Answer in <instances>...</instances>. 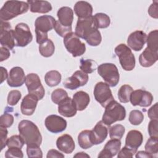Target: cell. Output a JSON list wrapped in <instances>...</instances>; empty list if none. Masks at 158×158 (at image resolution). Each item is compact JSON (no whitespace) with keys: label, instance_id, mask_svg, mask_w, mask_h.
Segmentation results:
<instances>
[{"label":"cell","instance_id":"49","mask_svg":"<svg viewBox=\"0 0 158 158\" xmlns=\"http://www.w3.org/2000/svg\"><path fill=\"white\" fill-rule=\"evenodd\" d=\"M8 131L6 128L0 127V138H1V151L7 146Z\"/></svg>","mask_w":158,"mask_h":158},{"label":"cell","instance_id":"26","mask_svg":"<svg viewBox=\"0 0 158 158\" xmlns=\"http://www.w3.org/2000/svg\"><path fill=\"white\" fill-rule=\"evenodd\" d=\"M57 16L60 24L65 27H72L73 20V11L69 7H62L57 12Z\"/></svg>","mask_w":158,"mask_h":158},{"label":"cell","instance_id":"6","mask_svg":"<svg viewBox=\"0 0 158 158\" xmlns=\"http://www.w3.org/2000/svg\"><path fill=\"white\" fill-rule=\"evenodd\" d=\"M64 44L67 51L74 57L83 55L86 51L85 44L81 41L74 32L67 34L64 38Z\"/></svg>","mask_w":158,"mask_h":158},{"label":"cell","instance_id":"46","mask_svg":"<svg viewBox=\"0 0 158 158\" xmlns=\"http://www.w3.org/2000/svg\"><path fill=\"white\" fill-rule=\"evenodd\" d=\"M5 157H17L22 158L23 157V152L20 148H9L5 153Z\"/></svg>","mask_w":158,"mask_h":158},{"label":"cell","instance_id":"52","mask_svg":"<svg viewBox=\"0 0 158 158\" xmlns=\"http://www.w3.org/2000/svg\"><path fill=\"white\" fill-rule=\"evenodd\" d=\"M46 157L48 158L50 157H57V158H64V155L56 149H50L47 154Z\"/></svg>","mask_w":158,"mask_h":158},{"label":"cell","instance_id":"1","mask_svg":"<svg viewBox=\"0 0 158 158\" xmlns=\"http://www.w3.org/2000/svg\"><path fill=\"white\" fill-rule=\"evenodd\" d=\"M18 130L27 146L40 147L42 136L38 127L33 122L28 120L20 121L18 125Z\"/></svg>","mask_w":158,"mask_h":158},{"label":"cell","instance_id":"2","mask_svg":"<svg viewBox=\"0 0 158 158\" xmlns=\"http://www.w3.org/2000/svg\"><path fill=\"white\" fill-rule=\"evenodd\" d=\"M29 9L27 2L20 1H7L0 10V19L7 22L22 14Z\"/></svg>","mask_w":158,"mask_h":158},{"label":"cell","instance_id":"9","mask_svg":"<svg viewBox=\"0 0 158 158\" xmlns=\"http://www.w3.org/2000/svg\"><path fill=\"white\" fill-rule=\"evenodd\" d=\"M14 33L15 44L18 47H25L33 40V35L27 23L21 22L17 24Z\"/></svg>","mask_w":158,"mask_h":158},{"label":"cell","instance_id":"22","mask_svg":"<svg viewBox=\"0 0 158 158\" xmlns=\"http://www.w3.org/2000/svg\"><path fill=\"white\" fill-rule=\"evenodd\" d=\"M56 146L60 151L65 154L72 153L75 148L72 137L68 134H64L59 136L57 139Z\"/></svg>","mask_w":158,"mask_h":158},{"label":"cell","instance_id":"43","mask_svg":"<svg viewBox=\"0 0 158 158\" xmlns=\"http://www.w3.org/2000/svg\"><path fill=\"white\" fill-rule=\"evenodd\" d=\"M54 28L56 32L62 38H64L67 34L72 32V27H65L60 24L59 21L56 22Z\"/></svg>","mask_w":158,"mask_h":158},{"label":"cell","instance_id":"34","mask_svg":"<svg viewBox=\"0 0 158 158\" xmlns=\"http://www.w3.org/2000/svg\"><path fill=\"white\" fill-rule=\"evenodd\" d=\"M80 62V69L81 71L87 74L93 73L98 68L97 63L92 59H81Z\"/></svg>","mask_w":158,"mask_h":158},{"label":"cell","instance_id":"51","mask_svg":"<svg viewBox=\"0 0 158 158\" xmlns=\"http://www.w3.org/2000/svg\"><path fill=\"white\" fill-rule=\"evenodd\" d=\"M157 102H156L149 110L148 112V115L151 120L157 119Z\"/></svg>","mask_w":158,"mask_h":158},{"label":"cell","instance_id":"23","mask_svg":"<svg viewBox=\"0 0 158 158\" xmlns=\"http://www.w3.org/2000/svg\"><path fill=\"white\" fill-rule=\"evenodd\" d=\"M158 59V52L154 51L148 47L139 57V62L142 67H149L154 64Z\"/></svg>","mask_w":158,"mask_h":158},{"label":"cell","instance_id":"38","mask_svg":"<svg viewBox=\"0 0 158 158\" xmlns=\"http://www.w3.org/2000/svg\"><path fill=\"white\" fill-rule=\"evenodd\" d=\"M69 97L68 94L65 90L62 88H57L54 89L51 94V100L56 104H59L62 101Z\"/></svg>","mask_w":158,"mask_h":158},{"label":"cell","instance_id":"28","mask_svg":"<svg viewBox=\"0 0 158 158\" xmlns=\"http://www.w3.org/2000/svg\"><path fill=\"white\" fill-rule=\"evenodd\" d=\"M72 99L77 110L79 111L85 110L88 106L90 101L89 94L83 91H79L76 92L73 94Z\"/></svg>","mask_w":158,"mask_h":158},{"label":"cell","instance_id":"27","mask_svg":"<svg viewBox=\"0 0 158 158\" xmlns=\"http://www.w3.org/2000/svg\"><path fill=\"white\" fill-rule=\"evenodd\" d=\"M74 12L78 18H87L92 16L93 7L89 2L80 1L74 6Z\"/></svg>","mask_w":158,"mask_h":158},{"label":"cell","instance_id":"56","mask_svg":"<svg viewBox=\"0 0 158 158\" xmlns=\"http://www.w3.org/2000/svg\"><path fill=\"white\" fill-rule=\"evenodd\" d=\"M90 156L84 152H77L75 155L73 156V157H89Z\"/></svg>","mask_w":158,"mask_h":158},{"label":"cell","instance_id":"30","mask_svg":"<svg viewBox=\"0 0 158 158\" xmlns=\"http://www.w3.org/2000/svg\"><path fill=\"white\" fill-rule=\"evenodd\" d=\"M55 51L54 43L50 39H48L39 45V52L44 57H49L53 55Z\"/></svg>","mask_w":158,"mask_h":158},{"label":"cell","instance_id":"16","mask_svg":"<svg viewBox=\"0 0 158 158\" xmlns=\"http://www.w3.org/2000/svg\"><path fill=\"white\" fill-rule=\"evenodd\" d=\"M56 22V19L51 15H44L38 17L35 22V32L48 34L49 31L54 28Z\"/></svg>","mask_w":158,"mask_h":158},{"label":"cell","instance_id":"21","mask_svg":"<svg viewBox=\"0 0 158 158\" xmlns=\"http://www.w3.org/2000/svg\"><path fill=\"white\" fill-rule=\"evenodd\" d=\"M77 111L73 99L70 97L66 98L58 104V112L64 117H72L76 115Z\"/></svg>","mask_w":158,"mask_h":158},{"label":"cell","instance_id":"25","mask_svg":"<svg viewBox=\"0 0 158 158\" xmlns=\"http://www.w3.org/2000/svg\"><path fill=\"white\" fill-rule=\"evenodd\" d=\"M27 3L30 6V10L33 13L46 14L52 10L51 3L47 1L28 0Z\"/></svg>","mask_w":158,"mask_h":158},{"label":"cell","instance_id":"31","mask_svg":"<svg viewBox=\"0 0 158 158\" xmlns=\"http://www.w3.org/2000/svg\"><path fill=\"white\" fill-rule=\"evenodd\" d=\"M61 74L57 70H50L44 76V80L46 85L50 87L58 85L61 81Z\"/></svg>","mask_w":158,"mask_h":158},{"label":"cell","instance_id":"18","mask_svg":"<svg viewBox=\"0 0 158 158\" xmlns=\"http://www.w3.org/2000/svg\"><path fill=\"white\" fill-rule=\"evenodd\" d=\"M108 128L102 120L98 122L94 127L91 130V140L94 145L101 144L107 138Z\"/></svg>","mask_w":158,"mask_h":158},{"label":"cell","instance_id":"29","mask_svg":"<svg viewBox=\"0 0 158 158\" xmlns=\"http://www.w3.org/2000/svg\"><path fill=\"white\" fill-rule=\"evenodd\" d=\"M78 143L79 146L84 149L91 148L94 144L91 140V130H83L78 136Z\"/></svg>","mask_w":158,"mask_h":158},{"label":"cell","instance_id":"3","mask_svg":"<svg viewBox=\"0 0 158 158\" xmlns=\"http://www.w3.org/2000/svg\"><path fill=\"white\" fill-rule=\"evenodd\" d=\"M105 108L102 122L107 126H110L115 122L122 121L126 117L125 107L115 100L109 103Z\"/></svg>","mask_w":158,"mask_h":158},{"label":"cell","instance_id":"19","mask_svg":"<svg viewBox=\"0 0 158 158\" xmlns=\"http://www.w3.org/2000/svg\"><path fill=\"white\" fill-rule=\"evenodd\" d=\"M38 98L32 94H28L22 99L20 104V110L23 115L30 116L31 115L36 107Z\"/></svg>","mask_w":158,"mask_h":158},{"label":"cell","instance_id":"7","mask_svg":"<svg viewBox=\"0 0 158 158\" xmlns=\"http://www.w3.org/2000/svg\"><path fill=\"white\" fill-rule=\"evenodd\" d=\"M98 30L93 16L87 18H78L75 27V33L85 40L95 31Z\"/></svg>","mask_w":158,"mask_h":158},{"label":"cell","instance_id":"45","mask_svg":"<svg viewBox=\"0 0 158 158\" xmlns=\"http://www.w3.org/2000/svg\"><path fill=\"white\" fill-rule=\"evenodd\" d=\"M27 154L28 157H43V152L40 147L27 146Z\"/></svg>","mask_w":158,"mask_h":158},{"label":"cell","instance_id":"37","mask_svg":"<svg viewBox=\"0 0 158 158\" xmlns=\"http://www.w3.org/2000/svg\"><path fill=\"white\" fill-rule=\"evenodd\" d=\"M145 151L152 156L158 152V137H150L147 141L145 146Z\"/></svg>","mask_w":158,"mask_h":158},{"label":"cell","instance_id":"47","mask_svg":"<svg viewBox=\"0 0 158 158\" xmlns=\"http://www.w3.org/2000/svg\"><path fill=\"white\" fill-rule=\"evenodd\" d=\"M137 152V150L130 148L127 146H125L121 150L118 152V158H124V157H132L134 154Z\"/></svg>","mask_w":158,"mask_h":158},{"label":"cell","instance_id":"44","mask_svg":"<svg viewBox=\"0 0 158 158\" xmlns=\"http://www.w3.org/2000/svg\"><path fill=\"white\" fill-rule=\"evenodd\" d=\"M14 116L10 114L4 113L0 117V127L4 128H9L12 126L14 123Z\"/></svg>","mask_w":158,"mask_h":158},{"label":"cell","instance_id":"53","mask_svg":"<svg viewBox=\"0 0 158 158\" xmlns=\"http://www.w3.org/2000/svg\"><path fill=\"white\" fill-rule=\"evenodd\" d=\"M0 49H1V58H0L1 60H0V61L2 62V61L7 59L10 57V54L9 49H7V48L1 46Z\"/></svg>","mask_w":158,"mask_h":158},{"label":"cell","instance_id":"41","mask_svg":"<svg viewBox=\"0 0 158 158\" xmlns=\"http://www.w3.org/2000/svg\"><path fill=\"white\" fill-rule=\"evenodd\" d=\"M101 40H102V36L99 30H97L96 31H95L93 34H91L85 40L86 43L91 46H98L101 43Z\"/></svg>","mask_w":158,"mask_h":158},{"label":"cell","instance_id":"33","mask_svg":"<svg viewBox=\"0 0 158 158\" xmlns=\"http://www.w3.org/2000/svg\"><path fill=\"white\" fill-rule=\"evenodd\" d=\"M133 88L129 85H122L118 91V98L122 103H127L130 101V97L133 92Z\"/></svg>","mask_w":158,"mask_h":158},{"label":"cell","instance_id":"17","mask_svg":"<svg viewBox=\"0 0 158 158\" xmlns=\"http://www.w3.org/2000/svg\"><path fill=\"white\" fill-rule=\"evenodd\" d=\"M26 76L22 68L20 67H12L9 73L7 83L10 87H20L25 81Z\"/></svg>","mask_w":158,"mask_h":158},{"label":"cell","instance_id":"10","mask_svg":"<svg viewBox=\"0 0 158 158\" xmlns=\"http://www.w3.org/2000/svg\"><path fill=\"white\" fill-rule=\"evenodd\" d=\"M25 83L29 94L35 95L39 100L44 98L45 90L39 76L36 73H31L28 74L26 76Z\"/></svg>","mask_w":158,"mask_h":158},{"label":"cell","instance_id":"20","mask_svg":"<svg viewBox=\"0 0 158 158\" xmlns=\"http://www.w3.org/2000/svg\"><path fill=\"white\" fill-rule=\"evenodd\" d=\"M121 141L118 139H111L105 144L104 149L99 152L98 157L112 158L118 154L120 149Z\"/></svg>","mask_w":158,"mask_h":158},{"label":"cell","instance_id":"40","mask_svg":"<svg viewBox=\"0 0 158 158\" xmlns=\"http://www.w3.org/2000/svg\"><path fill=\"white\" fill-rule=\"evenodd\" d=\"M25 143L20 135H13L7 140V146L8 148H19L22 149Z\"/></svg>","mask_w":158,"mask_h":158},{"label":"cell","instance_id":"5","mask_svg":"<svg viewBox=\"0 0 158 158\" xmlns=\"http://www.w3.org/2000/svg\"><path fill=\"white\" fill-rule=\"evenodd\" d=\"M98 74L109 86L115 87L119 81L120 75L117 66L112 63H104L97 68Z\"/></svg>","mask_w":158,"mask_h":158},{"label":"cell","instance_id":"8","mask_svg":"<svg viewBox=\"0 0 158 158\" xmlns=\"http://www.w3.org/2000/svg\"><path fill=\"white\" fill-rule=\"evenodd\" d=\"M93 93L96 101L103 107H106L109 103L114 100L110 86L106 83L102 81L96 84Z\"/></svg>","mask_w":158,"mask_h":158},{"label":"cell","instance_id":"48","mask_svg":"<svg viewBox=\"0 0 158 158\" xmlns=\"http://www.w3.org/2000/svg\"><path fill=\"white\" fill-rule=\"evenodd\" d=\"M157 126H158L157 119L151 120L148 125V132L150 137H158Z\"/></svg>","mask_w":158,"mask_h":158},{"label":"cell","instance_id":"13","mask_svg":"<svg viewBox=\"0 0 158 158\" xmlns=\"http://www.w3.org/2000/svg\"><path fill=\"white\" fill-rule=\"evenodd\" d=\"M44 125L49 131L52 133H59L66 129L67 123L62 117L52 114L46 118Z\"/></svg>","mask_w":158,"mask_h":158},{"label":"cell","instance_id":"39","mask_svg":"<svg viewBox=\"0 0 158 158\" xmlns=\"http://www.w3.org/2000/svg\"><path fill=\"white\" fill-rule=\"evenodd\" d=\"M144 120L143 114L139 110H133L130 112L128 120L131 125H138Z\"/></svg>","mask_w":158,"mask_h":158},{"label":"cell","instance_id":"50","mask_svg":"<svg viewBox=\"0 0 158 158\" xmlns=\"http://www.w3.org/2000/svg\"><path fill=\"white\" fill-rule=\"evenodd\" d=\"M157 1H155L151 4V5L149 6L148 9V14L149 15L154 19H157L158 17V12H157Z\"/></svg>","mask_w":158,"mask_h":158},{"label":"cell","instance_id":"42","mask_svg":"<svg viewBox=\"0 0 158 158\" xmlns=\"http://www.w3.org/2000/svg\"><path fill=\"white\" fill-rule=\"evenodd\" d=\"M22 94L19 90H11L7 96V104L10 106L16 105L21 99Z\"/></svg>","mask_w":158,"mask_h":158},{"label":"cell","instance_id":"14","mask_svg":"<svg viewBox=\"0 0 158 158\" xmlns=\"http://www.w3.org/2000/svg\"><path fill=\"white\" fill-rule=\"evenodd\" d=\"M88 75L81 70H77L73 75L67 78L63 83L64 86L71 90L85 85L88 81Z\"/></svg>","mask_w":158,"mask_h":158},{"label":"cell","instance_id":"55","mask_svg":"<svg viewBox=\"0 0 158 158\" xmlns=\"http://www.w3.org/2000/svg\"><path fill=\"white\" fill-rule=\"evenodd\" d=\"M1 83H2L6 79H7L8 77V74H7V71L6 68L3 67H1Z\"/></svg>","mask_w":158,"mask_h":158},{"label":"cell","instance_id":"11","mask_svg":"<svg viewBox=\"0 0 158 158\" xmlns=\"http://www.w3.org/2000/svg\"><path fill=\"white\" fill-rule=\"evenodd\" d=\"M0 43L2 46L12 50L16 46L14 30L10 24L5 21L1 20Z\"/></svg>","mask_w":158,"mask_h":158},{"label":"cell","instance_id":"35","mask_svg":"<svg viewBox=\"0 0 158 158\" xmlns=\"http://www.w3.org/2000/svg\"><path fill=\"white\" fill-rule=\"evenodd\" d=\"M147 47L154 51L158 52V31L157 30L151 31L146 39Z\"/></svg>","mask_w":158,"mask_h":158},{"label":"cell","instance_id":"36","mask_svg":"<svg viewBox=\"0 0 158 158\" xmlns=\"http://www.w3.org/2000/svg\"><path fill=\"white\" fill-rule=\"evenodd\" d=\"M125 131V128L121 124H115L109 128V136L111 139H121Z\"/></svg>","mask_w":158,"mask_h":158},{"label":"cell","instance_id":"32","mask_svg":"<svg viewBox=\"0 0 158 158\" xmlns=\"http://www.w3.org/2000/svg\"><path fill=\"white\" fill-rule=\"evenodd\" d=\"M93 19L98 28H107L110 23V17L104 13H96L93 16Z\"/></svg>","mask_w":158,"mask_h":158},{"label":"cell","instance_id":"12","mask_svg":"<svg viewBox=\"0 0 158 158\" xmlns=\"http://www.w3.org/2000/svg\"><path fill=\"white\" fill-rule=\"evenodd\" d=\"M130 101L133 106L146 107L152 104L153 96L149 91L139 89L133 91L130 97Z\"/></svg>","mask_w":158,"mask_h":158},{"label":"cell","instance_id":"54","mask_svg":"<svg viewBox=\"0 0 158 158\" xmlns=\"http://www.w3.org/2000/svg\"><path fill=\"white\" fill-rule=\"evenodd\" d=\"M136 157L138 158V157H141V158H143V157H146V158H152V157H154V156H152L151 154H150L149 153L146 152V151H138L137 152H136Z\"/></svg>","mask_w":158,"mask_h":158},{"label":"cell","instance_id":"24","mask_svg":"<svg viewBox=\"0 0 158 158\" xmlns=\"http://www.w3.org/2000/svg\"><path fill=\"white\" fill-rule=\"evenodd\" d=\"M143 141V136L141 131L136 130H130L127 135L125 146L137 150Z\"/></svg>","mask_w":158,"mask_h":158},{"label":"cell","instance_id":"15","mask_svg":"<svg viewBox=\"0 0 158 158\" xmlns=\"http://www.w3.org/2000/svg\"><path fill=\"white\" fill-rule=\"evenodd\" d=\"M147 35L143 31L136 30L132 32L128 37L127 44L135 51H141L146 43Z\"/></svg>","mask_w":158,"mask_h":158},{"label":"cell","instance_id":"4","mask_svg":"<svg viewBox=\"0 0 158 158\" xmlns=\"http://www.w3.org/2000/svg\"><path fill=\"white\" fill-rule=\"evenodd\" d=\"M114 51L123 70L131 71L134 69L136 64L135 57L128 46L121 43L115 47Z\"/></svg>","mask_w":158,"mask_h":158}]
</instances>
